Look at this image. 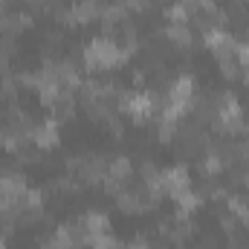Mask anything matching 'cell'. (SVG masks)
<instances>
[{
	"mask_svg": "<svg viewBox=\"0 0 249 249\" xmlns=\"http://www.w3.org/2000/svg\"><path fill=\"white\" fill-rule=\"evenodd\" d=\"M130 61V53H124L113 38L96 35L84 50H81V64L87 72H102V70H116Z\"/></svg>",
	"mask_w": 249,
	"mask_h": 249,
	"instance_id": "obj_1",
	"label": "cell"
},
{
	"mask_svg": "<svg viewBox=\"0 0 249 249\" xmlns=\"http://www.w3.org/2000/svg\"><path fill=\"white\" fill-rule=\"evenodd\" d=\"M107 157L102 154H70L64 160L67 174H72L81 186H102V180L107 177Z\"/></svg>",
	"mask_w": 249,
	"mask_h": 249,
	"instance_id": "obj_2",
	"label": "cell"
},
{
	"mask_svg": "<svg viewBox=\"0 0 249 249\" xmlns=\"http://www.w3.org/2000/svg\"><path fill=\"white\" fill-rule=\"evenodd\" d=\"M26 186L29 183H26V177L20 171H0V209L20 206Z\"/></svg>",
	"mask_w": 249,
	"mask_h": 249,
	"instance_id": "obj_3",
	"label": "cell"
},
{
	"mask_svg": "<svg viewBox=\"0 0 249 249\" xmlns=\"http://www.w3.org/2000/svg\"><path fill=\"white\" fill-rule=\"evenodd\" d=\"M162 188H165V197H177L183 194L186 188H191V174H188L186 162H177V165H168L162 168Z\"/></svg>",
	"mask_w": 249,
	"mask_h": 249,
	"instance_id": "obj_4",
	"label": "cell"
},
{
	"mask_svg": "<svg viewBox=\"0 0 249 249\" xmlns=\"http://www.w3.org/2000/svg\"><path fill=\"white\" fill-rule=\"evenodd\" d=\"M194 93H197V78H194L191 72H183V75L174 78V84H171V90H168V102H171L174 107H180L188 116V102H191Z\"/></svg>",
	"mask_w": 249,
	"mask_h": 249,
	"instance_id": "obj_5",
	"label": "cell"
},
{
	"mask_svg": "<svg viewBox=\"0 0 249 249\" xmlns=\"http://www.w3.org/2000/svg\"><path fill=\"white\" fill-rule=\"evenodd\" d=\"M58 127H61V124L55 122V119H44V122H38V127L32 130V145H35L38 151H44V154L61 148V133H58Z\"/></svg>",
	"mask_w": 249,
	"mask_h": 249,
	"instance_id": "obj_6",
	"label": "cell"
},
{
	"mask_svg": "<svg viewBox=\"0 0 249 249\" xmlns=\"http://www.w3.org/2000/svg\"><path fill=\"white\" fill-rule=\"evenodd\" d=\"M75 107H78L75 93H72V90H61V93L53 99V105H50L47 110H50V119H55L58 124H64L75 116Z\"/></svg>",
	"mask_w": 249,
	"mask_h": 249,
	"instance_id": "obj_7",
	"label": "cell"
},
{
	"mask_svg": "<svg viewBox=\"0 0 249 249\" xmlns=\"http://www.w3.org/2000/svg\"><path fill=\"white\" fill-rule=\"evenodd\" d=\"M107 177L116 180V183H122V186L133 183V177H136V165H133V160L124 157V154L113 157V160L107 162Z\"/></svg>",
	"mask_w": 249,
	"mask_h": 249,
	"instance_id": "obj_8",
	"label": "cell"
},
{
	"mask_svg": "<svg viewBox=\"0 0 249 249\" xmlns=\"http://www.w3.org/2000/svg\"><path fill=\"white\" fill-rule=\"evenodd\" d=\"M102 0H75L72 3V20L75 26H84V23H93L102 18Z\"/></svg>",
	"mask_w": 249,
	"mask_h": 249,
	"instance_id": "obj_9",
	"label": "cell"
},
{
	"mask_svg": "<svg viewBox=\"0 0 249 249\" xmlns=\"http://www.w3.org/2000/svg\"><path fill=\"white\" fill-rule=\"evenodd\" d=\"M81 220H84V229H87L90 235H105V232H110V229H113L110 214H107V212H102V209H90L87 214H81Z\"/></svg>",
	"mask_w": 249,
	"mask_h": 249,
	"instance_id": "obj_10",
	"label": "cell"
},
{
	"mask_svg": "<svg viewBox=\"0 0 249 249\" xmlns=\"http://www.w3.org/2000/svg\"><path fill=\"white\" fill-rule=\"evenodd\" d=\"M162 35H165L168 44H174V47H180V50H188V47L194 44V32L188 29V23H168V26L162 29Z\"/></svg>",
	"mask_w": 249,
	"mask_h": 249,
	"instance_id": "obj_11",
	"label": "cell"
},
{
	"mask_svg": "<svg viewBox=\"0 0 249 249\" xmlns=\"http://www.w3.org/2000/svg\"><path fill=\"white\" fill-rule=\"evenodd\" d=\"M127 18H130V9L124 6L122 0H113V3H105V6H102V18H99V20L119 26V23H124Z\"/></svg>",
	"mask_w": 249,
	"mask_h": 249,
	"instance_id": "obj_12",
	"label": "cell"
},
{
	"mask_svg": "<svg viewBox=\"0 0 249 249\" xmlns=\"http://www.w3.org/2000/svg\"><path fill=\"white\" fill-rule=\"evenodd\" d=\"M217 70H220V75H223L226 81H241V75H244V64L238 61V55L220 58V61H217Z\"/></svg>",
	"mask_w": 249,
	"mask_h": 249,
	"instance_id": "obj_13",
	"label": "cell"
},
{
	"mask_svg": "<svg viewBox=\"0 0 249 249\" xmlns=\"http://www.w3.org/2000/svg\"><path fill=\"white\" fill-rule=\"evenodd\" d=\"M174 203H177V209H180V212L191 214V212H197V209H200L206 200H203V197H200L194 188H186L183 194H177V197H174Z\"/></svg>",
	"mask_w": 249,
	"mask_h": 249,
	"instance_id": "obj_14",
	"label": "cell"
},
{
	"mask_svg": "<svg viewBox=\"0 0 249 249\" xmlns=\"http://www.w3.org/2000/svg\"><path fill=\"white\" fill-rule=\"evenodd\" d=\"M44 203H47V188L26 186L23 200H20V209H44Z\"/></svg>",
	"mask_w": 249,
	"mask_h": 249,
	"instance_id": "obj_15",
	"label": "cell"
},
{
	"mask_svg": "<svg viewBox=\"0 0 249 249\" xmlns=\"http://www.w3.org/2000/svg\"><path fill=\"white\" fill-rule=\"evenodd\" d=\"M15 55H18V41H15V38L0 35V75H3V72H9V64H12Z\"/></svg>",
	"mask_w": 249,
	"mask_h": 249,
	"instance_id": "obj_16",
	"label": "cell"
},
{
	"mask_svg": "<svg viewBox=\"0 0 249 249\" xmlns=\"http://www.w3.org/2000/svg\"><path fill=\"white\" fill-rule=\"evenodd\" d=\"M41 154H44V151H38L32 142H23V145L15 151V160H18L20 165H38V162H41Z\"/></svg>",
	"mask_w": 249,
	"mask_h": 249,
	"instance_id": "obj_17",
	"label": "cell"
},
{
	"mask_svg": "<svg viewBox=\"0 0 249 249\" xmlns=\"http://www.w3.org/2000/svg\"><path fill=\"white\" fill-rule=\"evenodd\" d=\"M90 249H122V241H119L113 232L93 235V238H90Z\"/></svg>",
	"mask_w": 249,
	"mask_h": 249,
	"instance_id": "obj_18",
	"label": "cell"
},
{
	"mask_svg": "<svg viewBox=\"0 0 249 249\" xmlns=\"http://www.w3.org/2000/svg\"><path fill=\"white\" fill-rule=\"evenodd\" d=\"M162 15L168 18V23H188V12L180 0H177V3H168V6L162 9Z\"/></svg>",
	"mask_w": 249,
	"mask_h": 249,
	"instance_id": "obj_19",
	"label": "cell"
},
{
	"mask_svg": "<svg viewBox=\"0 0 249 249\" xmlns=\"http://www.w3.org/2000/svg\"><path fill=\"white\" fill-rule=\"evenodd\" d=\"M15 81H18L20 90H35L38 87V70H23V72L15 75Z\"/></svg>",
	"mask_w": 249,
	"mask_h": 249,
	"instance_id": "obj_20",
	"label": "cell"
},
{
	"mask_svg": "<svg viewBox=\"0 0 249 249\" xmlns=\"http://www.w3.org/2000/svg\"><path fill=\"white\" fill-rule=\"evenodd\" d=\"M238 61L244 64V67H249V41H238Z\"/></svg>",
	"mask_w": 249,
	"mask_h": 249,
	"instance_id": "obj_21",
	"label": "cell"
},
{
	"mask_svg": "<svg viewBox=\"0 0 249 249\" xmlns=\"http://www.w3.org/2000/svg\"><path fill=\"white\" fill-rule=\"evenodd\" d=\"M6 139H9V127L0 124V151H3V145H6Z\"/></svg>",
	"mask_w": 249,
	"mask_h": 249,
	"instance_id": "obj_22",
	"label": "cell"
},
{
	"mask_svg": "<svg viewBox=\"0 0 249 249\" xmlns=\"http://www.w3.org/2000/svg\"><path fill=\"white\" fill-rule=\"evenodd\" d=\"M241 81H244V87H249V67H244V75H241Z\"/></svg>",
	"mask_w": 249,
	"mask_h": 249,
	"instance_id": "obj_23",
	"label": "cell"
},
{
	"mask_svg": "<svg viewBox=\"0 0 249 249\" xmlns=\"http://www.w3.org/2000/svg\"><path fill=\"white\" fill-rule=\"evenodd\" d=\"M0 249H9V241H6V235H0Z\"/></svg>",
	"mask_w": 249,
	"mask_h": 249,
	"instance_id": "obj_24",
	"label": "cell"
},
{
	"mask_svg": "<svg viewBox=\"0 0 249 249\" xmlns=\"http://www.w3.org/2000/svg\"><path fill=\"white\" fill-rule=\"evenodd\" d=\"M244 223H247V229H249V214H247V217H244Z\"/></svg>",
	"mask_w": 249,
	"mask_h": 249,
	"instance_id": "obj_25",
	"label": "cell"
}]
</instances>
